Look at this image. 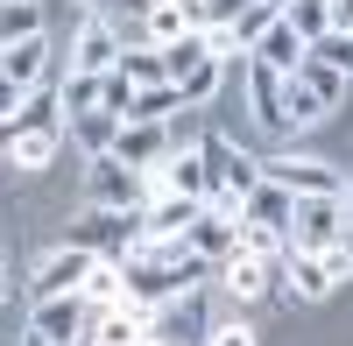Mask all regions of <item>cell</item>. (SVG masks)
I'll list each match as a JSON object with an SVG mask.
<instances>
[{
  "label": "cell",
  "mask_w": 353,
  "mask_h": 346,
  "mask_svg": "<svg viewBox=\"0 0 353 346\" xmlns=\"http://www.w3.org/2000/svg\"><path fill=\"white\" fill-rule=\"evenodd\" d=\"M99 269V254L92 247H78V241H64L50 254V262L36 269V297H64V290H85V276Z\"/></svg>",
  "instance_id": "cell-10"
},
{
  "label": "cell",
  "mask_w": 353,
  "mask_h": 346,
  "mask_svg": "<svg viewBox=\"0 0 353 346\" xmlns=\"http://www.w3.org/2000/svg\"><path fill=\"white\" fill-rule=\"evenodd\" d=\"M198 156H205V170H212V198H205V205L241 219L248 191L261 184V163H254V156L241 149V141H226V134H198Z\"/></svg>",
  "instance_id": "cell-1"
},
{
  "label": "cell",
  "mask_w": 353,
  "mask_h": 346,
  "mask_svg": "<svg viewBox=\"0 0 353 346\" xmlns=\"http://www.w3.org/2000/svg\"><path fill=\"white\" fill-rule=\"evenodd\" d=\"M241 85H248L254 121L269 128V134H290V121H283V71H269L261 57H241Z\"/></svg>",
  "instance_id": "cell-9"
},
{
  "label": "cell",
  "mask_w": 353,
  "mask_h": 346,
  "mask_svg": "<svg viewBox=\"0 0 353 346\" xmlns=\"http://www.w3.org/2000/svg\"><path fill=\"white\" fill-rule=\"evenodd\" d=\"M248 57H261L269 71H283V78H290V71H297L304 57H311V43H304L297 28H290V21H276V28H269V36H261V43H254Z\"/></svg>",
  "instance_id": "cell-19"
},
{
  "label": "cell",
  "mask_w": 353,
  "mask_h": 346,
  "mask_svg": "<svg viewBox=\"0 0 353 346\" xmlns=\"http://www.w3.org/2000/svg\"><path fill=\"white\" fill-rule=\"evenodd\" d=\"M318 262H325V276H332V283H353V234H339L325 254H318Z\"/></svg>",
  "instance_id": "cell-33"
},
{
  "label": "cell",
  "mask_w": 353,
  "mask_h": 346,
  "mask_svg": "<svg viewBox=\"0 0 353 346\" xmlns=\"http://www.w3.org/2000/svg\"><path fill=\"white\" fill-rule=\"evenodd\" d=\"M261 177L283 184L290 198H346V177H339L332 163H318V156H269Z\"/></svg>",
  "instance_id": "cell-5"
},
{
  "label": "cell",
  "mask_w": 353,
  "mask_h": 346,
  "mask_svg": "<svg viewBox=\"0 0 353 346\" xmlns=\"http://www.w3.org/2000/svg\"><path fill=\"white\" fill-rule=\"evenodd\" d=\"M346 212H353V177H346Z\"/></svg>",
  "instance_id": "cell-39"
},
{
  "label": "cell",
  "mask_w": 353,
  "mask_h": 346,
  "mask_svg": "<svg viewBox=\"0 0 353 346\" xmlns=\"http://www.w3.org/2000/svg\"><path fill=\"white\" fill-rule=\"evenodd\" d=\"M170 149H176L170 121H128V128H121V141H113V156H121L128 170H156Z\"/></svg>",
  "instance_id": "cell-12"
},
{
  "label": "cell",
  "mask_w": 353,
  "mask_h": 346,
  "mask_svg": "<svg viewBox=\"0 0 353 346\" xmlns=\"http://www.w3.org/2000/svg\"><path fill=\"white\" fill-rule=\"evenodd\" d=\"M297 78H304V92H311L318 106H325V113L346 99V85H353L346 71H332V64H325V57H304V64H297Z\"/></svg>",
  "instance_id": "cell-22"
},
{
  "label": "cell",
  "mask_w": 353,
  "mask_h": 346,
  "mask_svg": "<svg viewBox=\"0 0 353 346\" xmlns=\"http://www.w3.org/2000/svg\"><path fill=\"white\" fill-rule=\"evenodd\" d=\"M50 78V36H28V43H8L0 50V85L21 99L28 85H43Z\"/></svg>",
  "instance_id": "cell-13"
},
{
  "label": "cell",
  "mask_w": 353,
  "mask_h": 346,
  "mask_svg": "<svg viewBox=\"0 0 353 346\" xmlns=\"http://www.w3.org/2000/svg\"><path fill=\"white\" fill-rule=\"evenodd\" d=\"M57 99H64V113H92V106H99V78L64 71V78H57Z\"/></svg>",
  "instance_id": "cell-31"
},
{
  "label": "cell",
  "mask_w": 353,
  "mask_h": 346,
  "mask_svg": "<svg viewBox=\"0 0 353 346\" xmlns=\"http://www.w3.org/2000/svg\"><path fill=\"white\" fill-rule=\"evenodd\" d=\"M205 297L198 290H184V297H170V304H156L149 311V339L156 346H205Z\"/></svg>",
  "instance_id": "cell-6"
},
{
  "label": "cell",
  "mask_w": 353,
  "mask_h": 346,
  "mask_svg": "<svg viewBox=\"0 0 353 346\" xmlns=\"http://www.w3.org/2000/svg\"><path fill=\"white\" fill-rule=\"evenodd\" d=\"M339 234H353L346 198H297V212H290V247L297 254H325Z\"/></svg>",
  "instance_id": "cell-4"
},
{
  "label": "cell",
  "mask_w": 353,
  "mask_h": 346,
  "mask_svg": "<svg viewBox=\"0 0 353 346\" xmlns=\"http://www.w3.org/2000/svg\"><path fill=\"white\" fill-rule=\"evenodd\" d=\"M43 36V0H0V50Z\"/></svg>",
  "instance_id": "cell-23"
},
{
  "label": "cell",
  "mask_w": 353,
  "mask_h": 346,
  "mask_svg": "<svg viewBox=\"0 0 353 346\" xmlns=\"http://www.w3.org/2000/svg\"><path fill=\"white\" fill-rule=\"evenodd\" d=\"M134 234H141V212H113V205H85V212L71 219V241L92 247L99 262H128Z\"/></svg>",
  "instance_id": "cell-3"
},
{
  "label": "cell",
  "mask_w": 353,
  "mask_h": 346,
  "mask_svg": "<svg viewBox=\"0 0 353 346\" xmlns=\"http://www.w3.org/2000/svg\"><path fill=\"white\" fill-rule=\"evenodd\" d=\"M205 346H254V325H248V318H226V325L205 332Z\"/></svg>",
  "instance_id": "cell-35"
},
{
  "label": "cell",
  "mask_w": 353,
  "mask_h": 346,
  "mask_svg": "<svg viewBox=\"0 0 353 346\" xmlns=\"http://www.w3.org/2000/svg\"><path fill=\"white\" fill-rule=\"evenodd\" d=\"M121 128H128L121 113H106V106H92V113H71V128H64V134L78 141L85 156H113V141H121Z\"/></svg>",
  "instance_id": "cell-18"
},
{
  "label": "cell",
  "mask_w": 353,
  "mask_h": 346,
  "mask_svg": "<svg viewBox=\"0 0 353 346\" xmlns=\"http://www.w3.org/2000/svg\"><path fill=\"white\" fill-rule=\"evenodd\" d=\"M85 339H92V346H141V339H149V304H134V297L99 304L92 325H85Z\"/></svg>",
  "instance_id": "cell-8"
},
{
  "label": "cell",
  "mask_w": 353,
  "mask_h": 346,
  "mask_svg": "<svg viewBox=\"0 0 353 346\" xmlns=\"http://www.w3.org/2000/svg\"><path fill=\"white\" fill-rule=\"evenodd\" d=\"M85 205L141 212V205H149V170H128L121 156H92V163H85Z\"/></svg>",
  "instance_id": "cell-2"
},
{
  "label": "cell",
  "mask_w": 353,
  "mask_h": 346,
  "mask_svg": "<svg viewBox=\"0 0 353 346\" xmlns=\"http://www.w3.org/2000/svg\"><path fill=\"white\" fill-rule=\"evenodd\" d=\"M205 212V198H184V191H163V198H149L141 205V234L149 241H170V234H184V226Z\"/></svg>",
  "instance_id": "cell-15"
},
{
  "label": "cell",
  "mask_w": 353,
  "mask_h": 346,
  "mask_svg": "<svg viewBox=\"0 0 353 346\" xmlns=\"http://www.w3.org/2000/svg\"><path fill=\"white\" fill-rule=\"evenodd\" d=\"M134 92H141V85H134V78H128L121 64H113V71L99 78V106H106V113H121V121H128V106H134Z\"/></svg>",
  "instance_id": "cell-32"
},
{
  "label": "cell",
  "mask_w": 353,
  "mask_h": 346,
  "mask_svg": "<svg viewBox=\"0 0 353 346\" xmlns=\"http://www.w3.org/2000/svg\"><path fill=\"white\" fill-rule=\"evenodd\" d=\"M290 212H297V198H290L283 184H269V177H261V184L248 191V205H241L248 226H283V234H290Z\"/></svg>",
  "instance_id": "cell-20"
},
{
  "label": "cell",
  "mask_w": 353,
  "mask_h": 346,
  "mask_svg": "<svg viewBox=\"0 0 353 346\" xmlns=\"http://www.w3.org/2000/svg\"><path fill=\"white\" fill-rule=\"evenodd\" d=\"M113 64H121V28H113L106 14H85V21H78V43H71V71L106 78Z\"/></svg>",
  "instance_id": "cell-7"
},
{
  "label": "cell",
  "mask_w": 353,
  "mask_h": 346,
  "mask_svg": "<svg viewBox=\"0 0 353 346\" xmlns=\"http://www.w3.org/2000/svg\"><path fill=\"white\" fill-rule=\"evenodd\" d=\"M332 36H353V0H332Z\"/></svg>",
  "instance_id": "cell-36"
},
{
  "label": "cell",
  "mask_w": 353,
  "mask_h": 346,
  "mask_svg": "<svg viewBox=\"0 0 353 346\" xmlns=\"http://www.w3.org/2000/svg\"><path fill=\"white\" fill-rule=\"evenodd\" d=\"M176 106H184V92H176V85H141L134 106H128V121H170Z\"/></svg>",
  "instance_id": "cell-28"
},
{
  "label": "cell",
  "mask_w": 353,
  "mask_h": 346,
  "mask_svg": "<svg viewBox=\"0 0 353 346\" xmlns=\"http://www.w3.org/2000/svg\"><path fill=\"white\" fill-rule=\"evenodd\" d=\"M121 71L134 85H170V64H163V43H128L121 50Z\"/></svg>",
  "instance_id": "cell-24"
},
{
  "label": "cell",
  "mask_w": 353,
  "mask_h": 346,
  "mask_svg": "<svg viewBox=\"0 0 353 346\" xmlns=\"http://www.w3.org/2000/svg\"><path fill=\"white\" fill-rule=\"evenodd\" d=\"M21 346H78V339H50V332H36V325H28V339Z\"/></svg>",
  "instance_id": "cell-38"
},
{
  "label": "cell",
  "mask_w": 353,
  "mask_h": 346,
  "mask_svg": "<svg viewBox=\"0 0 353 346\" xmlns=\"http://www.w3.org/2000/svg\"><path fill=\"white\" fill-rule=\"evenodd\" d=\"M276 21H283V8H276V0H248V8L233 14V43H241V50H254Z\"/></svg>",
  "instance_id": "cell-27"
},
{
  "label": "cell",
  "mask_w": 353,
  "mask_h": 346,
  "mask_svg": "<svg viewBox=\"0 0 353 346\" xmlns=\"http://www.w3.org/2000/svg\"><path fill=\"white\" fill-rule=\"evenodd\" d=\"M14 121H21V128H64V99H57V78L28 85V92L14 99Z\"/></svg>",
  "instance_id": "cell-21"
},
{
  "label": "cell",
  "mask_w": 353,
  "mask_h": 346,
  "mask_svg": "<svg viewBox=\"0 0 353 346\" xmlns=\"http://www.w3.org/2000/svg\"><path fill=\"white\" fill-rule=\"evenodd\" d=\"M57 149H64V128H21L14 121V141H8V163L14 170H50Z\"/></svg>",
  "instance_id": "cell-17"
},
{
  "label": "cell",
  "mask_w": 353,
  "mask_h": 346,
  "mask_svg": "<svg viewBox=\"0 0 353 346\" xmlns=\"http://www.w3.org/2000/svg\"><path fill=\"white\" fill-rule=\"evenodd\" d=\"M339 290V283L325 276V262H318V254H297V247H290V262H283V297L290 304H325Z\"/></svg>",
  "instance_id": "cell-14"
},
{
  "label": "cell",
  "mask_w": 353,
  "mask_h": 346,
  "mask_svg": "<svg viewBox=\"0 0 353 346\" xmlns=\"http://www.w3.org/2000/svg\"><path fill=\"white\" fill-rule=\"evenodd\" d=\"M219 78H226V57H198V64L176 78V92H184V106H205V99L219 92Z\"/></svg>",
  "instance_id": "cell-26"
},
{
  "label": "cell",
  "mask_w": 353,
  "mask_h": 346,
  "mask_svg": "<svg viewBox=\"0 0 353 346\" xmlns=\"http://www.w3.org/2000/svg\"><path fill=\"white\" fill-rule=\"evenodd\" d=\"M28 325H36V332H50V339H85V325H92V304H85V290H64V297H36Z\"/></svg>",
  "instance_id": "cell-11"
},
{
  "label": "cell",
  "mask_w": 353,
  "mask_h": 346,
  "mask_svg": "<svg viewBox=\"0 0 353 346\" xmlns=\"http://www.w3.org/2000/svg\"><path fill=\"white\" fill-rule=\"evenodd\" d=\"M0 304H8V276H0Z\"/></svg>",
  "instance_id": "cell-40"
},
{
  "label": "cell",
  "mask_w": 353,
  "mask_h": 346,
  "mask_svg": "<svg viewBox=\"0 0 353 346\" xmlns=\"http://www.w3.org/2000/svg\"><path fill=\"white\" fill-rule=\"evenodd\" d=\"M184 241L205 254V262H219V254H233V241H241V219H233V212H212V205H205L191 226H184Z\"/></svg>",
  "instance_id": "cell-16"
},
{
  "label": "cell",
  "mask_w": 353,
  "mask_h": 346,
  "mask_svg": "<svg viewBox=\"0 0 353 346\" xmlns=\"http://www.w3.org/2000/svg\"><path fill=\"white\" fill-rule=\"evenodd\" d=\"M121 297H128V269L121 262H99L92 276H85V304H92V311L99 304H121Z\"/></svg>",
  "instance_id": "cell-29"
},
{
  "label": "cell",
  "mask_w": 353,
  "mask_h": 346,
  "mask_svg": "<svg viewBox=\"0 0 353 346\" xmlns=\"http://www.w3.org/2000/svg\"><path fill=\"white\" fill-rule=\"evenodd\" d=\"M311 57H325L332 71H346V78H353V36H325V43H311Z\"/></svg>",
  "instance_id": "cell-34"
},
{
  "label": "cell",
  "mask_w": 353,
  "mask_h": 346,
  "mask_svg": "<svg viewBox=\"0 0 353 346\" xmlns=\"http://www.w3.org/2000/svg\"><path fill=\"white\" fill-rule=\"evenodd\" d=\"M113 8H128V14H149V0H92V14H113Z\"/></svg>",
  "instance_id": "cell-37"
},
{
  "label": "cell",
  "mask_w": 353,
  "mask_h": 346,
  "mask_svg": "<svg viewBox=\"0 0 353 346\" xmlns=\"http://www.w3.org/2000/svg\"><path fill=\"white\" fill-rule=\"evenodd\" d=\"M283 21L297 28L304 43H325V36H332V0H290V8H283Z\"/></svg>",
  "instance_id": "cell-25"
},
{
  "label": "cell",
  "mask_w": 353,
  "mask_h": 346,
  "mask_svg": "<svg viewBox=\"0 0 353 346\" xmlns=\"http://www.w3.org/2000/svg\"><path fill=\"white\" fill-rule=\"evenodd\" d=\"M283 121H290V128H311V121H325V106H318V99L304 92V78H297V71L283 78Z\"/></svg>",
  "instance_id": "cell-30"
}]
</instances>
